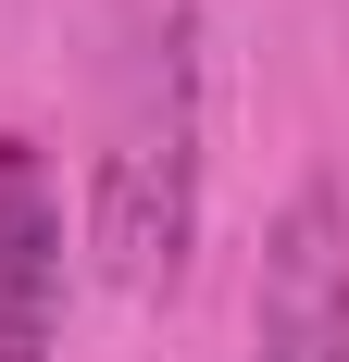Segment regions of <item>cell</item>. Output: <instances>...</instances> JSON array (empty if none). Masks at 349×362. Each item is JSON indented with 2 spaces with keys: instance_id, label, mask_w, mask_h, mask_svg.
Instances as JSON below:
<instances>
[{
  "instance_id": "obj_3",
  "label": "cell",
  "mask_w": 349,
  "mask_h": 362,
  "mask_svg": "<svg viewBox=\"0 0 349 362\" xmlns=\"http://www.w3.org/2000/svg\"><path fill=\"white\" fill-rule=\"evenodd\" d=\"M0 362H63V187L50 150L0 125Z\"/></svg>"
},
{
  "instance_id": "obj_2",
  "label": "cell",
  "mask_w": 349,
  "mask_h": 362,
  "mask_svg": "<svg viewBox=\"0 0 349 362\" xmlns=\"http://www.w3.org/2000/svg\"><path fill=\"white\" fill-rule=\"evenodd\" d=\"M249 362H349V213H337V187H300L275 213V238H262Z\"/></svg>"
},
{
  "instance_id": "obj_1",
  "label": "cell",
  "mask_w": 349,
  "mask_h": 362,
  "mask_svg": "<svg viewBox=\"0 0 349 362\" xmlns=\"http://www.w3.org/2000/svg\"><path fill=\"white\" fill-rule=\"evenodd\" d=\"M100 50V262L150 300L200 238V0H112Z\"/></svg>"
}]
</instances>
